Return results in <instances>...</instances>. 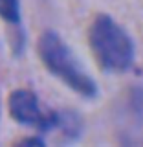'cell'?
Here are the masks:
<instances>
[{
  "mask_svg": "<svg viewBox=\"0 0 143 147\" xmlns=\"http://www.w3.org/2000/svg\"><path fill=\"white\" fill-rule=\"evenodd\" d=\"M88 42L97 63L108 72H125L134 61L130 35L107 15H99L92 22Z\"/></svg>",
  "mask_w": 143,
  "mask_h": 147,
  "instance_id": "obj_2",
  "label": "cell"
},
{
  "mask_svg": "<svg viewBox=\"0 0 143 147\" xmlns=\"http://www.w3.org/2000/svg\"><path fill=\"white\" fill-rule=\"evenodd\" d=\"M0 15L6 20H18V2L17 0H0Z\"/></svg>",
  "mask_w": 143,
  "mask_h": 147,
  "instance_id": "obj_4",
  "label": "cell"
},
{
  "mask_svg": "<svg viewBox=\"0 0 143 147\" xmlns=\"http://www.w3.org/2000/svg\"><path fill=\"white\" fill-rule=\"evenodd\" d=\"M9 110H11V116L15 118L18 123L37 127V129H40V131L53 129L61 121V118H59L57 114L42 110L37 96L33 92L24 90V88L15 90L9 96Z\"/></svg>",
  "mask_w": 143,
  "mask_h": 147,
  "instance_id": "obj_3",
  "label": "cell"
},
{
  "mask_svg": "<svg viewBox=\"0 0 143 147\" xmlns=\"http://www.w3.org/2000/svg\"><path fill=\"white\" fill-rule=\"evenodd\" d=\"M39 55L42 59L44 66L59 77L64 85H68L73 92L86 98L97 94V85L92 79V76L85 70L79 63L77 55L72 48L53 31H46L39 40Z\"/></svg>",
  "mask_w": 143,
  "mask_h": 147,
  "instance_id": "obj_1",
  "label": "cell"
}]
</instances>
